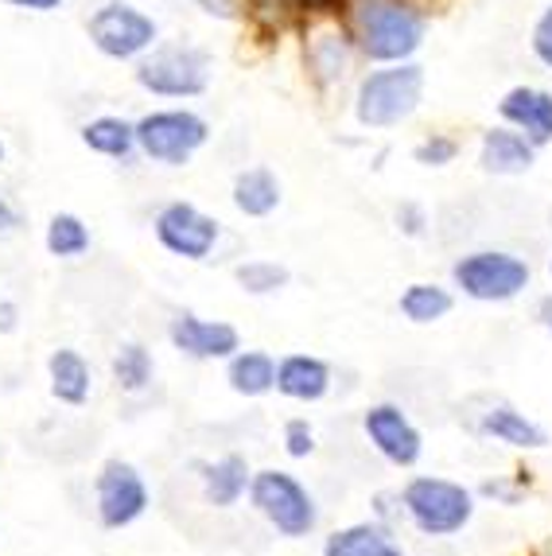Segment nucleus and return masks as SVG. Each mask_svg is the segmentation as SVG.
<instances>
[{"label": "nucleus", "instance_id": "1", "mask_svg": "<svg viewBox=\"0 0 552 556\" xmlns=\"http://www.w3.org/2000/svg\"><path fill=\"white\" fill-rule=\"evenodd\" d=\"M339 9L366 66L409 63L428 43V9L421 0H342Z\"/></svg>", "mask_w": 552, "mask_h": 556}, {"label": "nucleus", "instance_id": "2", "mask_svg": "<svg viewBox=\"0 0 552 556\" xmlns=\"http://www.w3.org/2000/svg\"><path fill=\"white\" fill-rule=\"evenodd\" d=\"M428 75L421 59L366 66L350 86V117L362 132H393L421 113Z\"/></svg>", "mask_w": 552, "mask_h": 556}, {"label": "nucleus", "instance_id": "3", "mask_svg": "<svg viewBox=\"0 0 552 556\" xmlns=\"http://www.w3.org/2000/svg\"><path fill=\"white\" fill-rule=\"evenodd\" d=\"M133 83L156 102H199L214 86V51L191 36H160V43L133 63Z\"/></svg>", "mask_w": 552, "mask_h": 556}, {"label": "nucleus", "instance_id": "4", "mask_svg": "<svg viewBox=\"0 0 552 556\" xmlns=\"http://www.w3.org/2000/svg\"><path fill=\"white\" fill-rule=\"evenodd\" d=\"M300 55H304V71L319 93L354 86V78L362 75L359 43L350 36V24H347V16H342V9L308 12Z\"/></svg>", "mask_w": 552, "mask_h": 556}, {"label": "nucleus", "instance_id": "5", "mask_svg": "<svg viewBox=\"0 0 552 556\" xmlns=\"http://www.w3.org/2000/svg\"><path fill=\"white\" fill-rule=\"evenodd\" d=\"M211 121L191 105H160L137 117L140 160L156 167H187L211 144Z\"/></svg>", "mask_w": 552, "mask_h": 556}, {"label": "nucleus", "instance_id": "6", "mask_svg": "<svg viewBox=\"0 0 552 556\" xmlns=\"http://www.w3.org/2000/svg\"><path fill=\"white\" fill-rule=\"evenodd\" d=\"M534 285V265L514 250H467L451 261V288L475 304H510Z\"/></svg>", "mask_w": 552, "mask_h": 556}, {"label": "nucleus", "instance_id": "7", "mask_svg": "<svg viewBox=\"0 0 552 556\" xmlns=\"http://www.w3.org/2000/svg\"><path fill=\"white\" fill-rule=\"evenodd\" d=\"M86 39L102 59L133 66L160 43V20L137 0H102L86 16Z\"/></svg>", "mask_w": 552, "mask_h": 556}, {"label": "nucleus", "instance_id": "8", "mask_svg": "<svg viewBox=\"0 0 552 556\" xmlns=\"http://www.w3.org/2000/svg\"><path fill=\"white\" fill-rule=\"evenodd\" d=\"M401 506L416 533L424 538H455L475 518V491L440 475H416L401 491Z\"/></svg>", "mask_w": 552, "mask_h": 556}, {"label": "nucleus", "instance_id": "9", "mask_svg": "<svg viewBox=\"0 0 552 556\" xmlns=\"http://www.w3.org/2000/svg\"><path fill=\"white\" fill-rule=\"evenodd\" d=\"M249 502H253V510L288 541L312 538L315 529H319L315 494L308 491L296 475L280 471V467H265V471L253 475V482H249Z\"/></svg>", "mask_w": 552, "mask_h": 556}, {"label": "nucleus", "instance_id": "10", "mask_svg": "<svg viewBox=\"0 0 552 556\" xmlns=\"http://www.w3.org/2000/svg\"><path fill=\"white\" fill-rule=\"evenodd\" d=\"M152 238L160 241V250L172 253L179 261L203 265L214 257L222 241V223L214 214H206L191 199H167L156 214H152Z\"/></svg>", "mask_w": 552, "mask_h": 556}, {"label": "nucleus", "instance_id": "11", "mask_svg": "<svg viewBox=\"0 0 552 556\" xmlns=\"http://www.w3.org/2000/svg\"><path fill=\"white\" fill-rule=\"evenodd\" d=\"M148 506H152V494H148V482L137 467L125 459L102 464V471L93 479V510L105 529L137 526L148 514Z\"/></svg>", "mask_w": 552, "mask_h": 556}, {"label": "nucleus", "instance_id": "12", "mask_svg": "<svg viewBox=\"0 0 552 556\" xmlns=\"http://www.w3.org/2000/svg\"><path fill=\"white\" fill-rule=\"evenodd\" d=\"M362 432H366V440L374 444V452H378L386 464L401 467V471L421 464V455H424L421 428H416L405 408L393 405V401L369 405L366 413H362Z\"/></svg>", "mask_w": 552, "mask_h": 556}, {"label": "nucleus", "instance_id": "13", "mask_svg": "<svg viewBox=\"0 0 552 556\" xmlns=\"http://www.w3.org/2000/svg\"><path fill=\"white\" fill-rule=\"evenodd\" d=\"M167 343L184 358L195 362H226L241 351V331L226 319L199 316V312H175L167 319Z\"/></svg>", "mask_w": 552, "mask_h": 556}, {"label": "nucleus", "instance_id": "14", "mask_svg": "<svg viewBox=\"0 0 552 556\" xmlns=\"http://www.w3.org/2000/svg\"><path fill=\"white\" fill-rule=\"evenodd\" d=\"M498 121L517 129L525 140H534L537 149L552 144V90L537 83H517L498 98Z\"/></svg>", "mask_w": 552, "mask_h": 556}, {"label": "nucleus", "instance_id": "15", "mask_svg": "<svg viewBox=\"0 0 552 556\" xmlns=\"http://www.w3.org/2000/svg\"><path fill=\"white\" fill-rule=\"evenodd\" d=\"M537 149L534 140H525L517 129L510 125H490V129L479 132V149H475V164H479L482 176H494V179H517V176H529L537 167Z\"/></svg>", "mask_w": 552, "mask_h": 556}, {"label": "nucleus", "instance_id": "16", "mask_svg": "<svg viewBox=\"0 0 552 556\" xmlns=\"http://www.w3.org/2000/svg\"><path fill=\"white\" fill-rule=\"evenodd\" d=\"M78 140L93 156L110 160V164H133L140 156L137 149V117L125 113H93L78 125Z\"/></svg>", "mask_w": 552, "mask_h": 556}, {"label": "nucleus", "instance_id": "17", "mask_svg": "<svg viewBox=\"0 0 552 556\" xmlns=\"http://www.w3.org/2000/svg\"><path fill=\"white\" fill-rule=\"evenodd\" d=\"M230 203L241 218H273L285 206V184L268 164H246L230 179Z\"/></svg>", "mask_w": 552, "mask_h": 556}, {"label": "nucleus", "instance_id": "18", "mask_svg": "<svg viewBox=\"0 0 552 556\" xmlns=\"http://www.w3.org/2000/svg\"><path fill=\"white\" fill-rule=\"evenodd\" d=\"M331 366L319 358V354H285L276 358V393L288 401H300V405H315L331 393L335 386Z\"/></svg>", "mask_w": 552, "mask_h": 556}, {"label": "nucleus", "instance_id": "19", "mask_svg": "<svg viewBox=\"0 0 552 556\" xmlns=\"http://www.w3.org/2000/svg\"><path fill=\"white\" fill-rule=\"evenodd\" d=\"M479 437L494 440V444L517 447V452H541L549 447V432H544L537 420H529L522 408L506 405V401H494L479 417Z\"/></svg>", "mask_w": 552, "mask_h": 556}, {"label": "nucleus", "instance_id": "20", "mask_svg": "<svg viewBox=\"0 0 552 556\" xmlns=\"http://www.w3.org/2000/svg\"><path fill=\"white\" fill-rule=\"evenodd\" d=\"M47 390L59 405H86L93 393V370L86 354L74 351V346H59V351L47 354Z\"/></svg>", "mask_w": 552, "mask_h": 556}, {"label": "nucleus", "instance_id": "21", "mask_svg": "<svg viewBox=\"0 0 552 556\" xmlns=\"http://www.w3.org/2000/svg\"><path fill=\"white\" fill-rule=\"evenodd\" d=\"M323 556H405V548L386 521L374 518L335 529L331 538L323 541Z\"/></svg>", "mask_w": 552, "mask_h": 556}, {"label": "nucleus", "instance_id": "22", "mask_svg": "<svg viewBox=\"0 0 552 556\" xmlns=\"http://www.w3.org/2000/svg\"><path fill=\"white\" fill-rule=\"evenodd\" d=\"M203 498L214 510H234L241 498H249V482H253V467L246 455H222L214 464L203 467Z\"/></svg>", "mask_w": 552, "mask_h": 556}, {"label": "nucleus", "instance_id": "23", "mask_svg": "<svg viewBox=\"0 0 552 556\" xmlns=\"http://www.w3.org/2000/svg\"><path fill=\"white\" fill-rule=\"evenodd\" d=\"M397 312L413 327H432L455 312V288L440 285V280H413V285L401 288Z\"/></svg>", "mask_w": 552, "mask_h": 556}, {"label": "nucleus", "instance_id": "24", "mask_svg": "<svg viewBox=\"0 0 552 556\" xmlns=\"http://www.w3.org/2000/svg\"><path fill=\"white\" fill-rule=\"evenodd\" d=\"M226 386L246 401L268 397V393H276V358L268 351L241 346L234 358H226Z\"/></svg>", "mask_w": 552, "mask_h": 556}, {"label": "nucleus", "instance_id": "25", "mask_svg": "<svg viewBox=\"0 0 552 556\" xmlns=\"http://www.w3.org/2000/svg\"><path fill=\"white\" fill-rule=\"evenodd\" d=\"M93 245V233L86 226L83 214L74 211H55L43 226V250L55 261H78L86 257Z\"/></svg>", "mask_w": 552, "mask_h": 556}, {"label": "nucleus", "instance_id": "26", "mask_svg": "<svg viewBox=\"0 0 552 556\" xmlns=\"http://www.w3.org/2000/svg\"><path fill=\"white\" fill-rule=\"evenodd\" d=\"M234 285L246 292V296H276L292 285V269L285 261L273 257H246L234 265Z\"/></svg>", "mask_w": 552, "mask_h": 556}, {"label": "nucleus", "instance_id": "27", "mask_svg": "<svg viewBox=\"0 0 552 556\" xmlns=\"http://www.w3.org/2000/svg\"><path fill=\"white\" fill-rule=\"evenodd\" d=\"M156 378V358L145 343H121L113 354V381L121 393H145Z\"/></svg>", "mask_w": 552, "mask_h": 556}, {"label": "nucleus", "instance_id": "28", "mask_svg": "<svg viewBox=\"0 0 552 556\" xmlns=\"http://www.w3.org/2000/svg\"><path fill=\"white\" fill-rule=\"evenodd\" d=\"M460 152H463L460 137H451V132H443V129H432L413 144V164L428 167V172H443V167H451L455 160H460Z\"/></svg>", "mask_w": 552, "mask_h": 556}, {"label": "nucleus", "instance_id": "29", "mask_svg": "<svg viewBox=\"0 0 552 556\" xmlns=\"http://www.w3.org/2000/svg\"><path fill=\"white\" fill-rule=\"evenodd\" d=\"M529 55L541 71L552 75V0H544V9L529 24Z\"/></svg>", "mask_w": 552, "mask_h": 556}, {"label": "nucleus", "instance_id": "30", "mask_svg": "<svg viewBox=\"0 0 552 556\" xmlns=\"http://www.w3.org/2000/svg\"><path fill=\"white\" fill-rule=\"evenodd\" d=\"M393 226L401 238L416 241L428 233V226H432V214H428V206L416 203V199H401V203L393 206Z\"/></svg>", "mask_w": 552, "mask_h": 556}, {"label": "nucleus", "instance_id": "31", "mask_svg": "<svg viewBox=\"0 0 552 556\" xmlns=\"http://www.w3.org/2000/svg\"><path fill=\"white\" fill-rule=\"evenodd\" d=\"M285 455L288 459H308V455H315V428L308 417H292L285 425Z\"/></svg>", "mask_w": 552, "mask_h": 556}, {"label": "nucleus", "instance_id": "32", "mask_svg": "<svg viewBox=\"0 0 552 556\" xmlns=\"http://www.w3.org/2000/svg\"><path fill=\"white\" fill-rule=\"evenodd\" d=\"M191 4L203 12V16L226 20V24H234V20H246V0H191Z\"/></svg>", "mask_w": 552, "mask_h": 556}, {"label": "nucleus", "instance_id": "33", "mask_svg": "<svg viewBox=\"0 0 552 556\" xmlns=\"http://www.w3.org/2000/svg\"><path fill=\"white\" fill-rule=\"evenodd\" d=\"M12 12H28V16H51V12L66 9V0H0Z\"/></svg>", "mask_w": 552, "mask_h": 556}, {"label": "nucleus", "instance_id": "34", "mask_svg": "<svg viewBox=\"0 0 552 556\" xmlns=\"http://www.w3.org/2000/svg\"><path fill=\"white\" fill-rule=\"evenodd\" d=\"M20 226H24V214H20V206L12 203L4 191H0V238H9V233H16Z\"/></svg>", "mask_w": 552, "mask_h": 556}, {"label": "nucleus", "instance_id": "35", "mask_svg": "<svg viewBox=\"0 0 552 556\" xmlns=\"http://www.w3.org/2000/svg\"><path fill=\"white\" fill-rule=\"evenodd\" d=\"M20 327V304L0 296V334H16Z\"/></svg>", "mask_w": 552, "mask_h": 556}, {"label": "nucleus", "instance_id": "36", "mask_svg": "<svg viewBox=\"0 0 552 556\" xmlns=\"http://www.w3.org/2000/svg\"><path fill=\"white\" fill-rule=\"evenodd\" d=\"M482 494H487V498L506 502V506H514V502L522 498V494H517L514 486H506V482H487V486H482Z\"/></svg>", "mask_w": 552, "mask_h": 556}, {"label": "nucleus", "instance_id": "37", "mask_svg": "<svg viewBox=\"0 0 552 556\" xmlns=\"http://www.w3.org/2000/svg\"><path fill=\"white\" fill-rule=\"evenodd\" d=\"M537 319H541V327L552 334V296H544L541 304H537Z\"/></svg>", "mask_w": 552, "mask_h": 556}, {"label": "nucleus", "instance_id": "38", "mask_svg": "<svg viewBox=\"0 0 552 556\" xmlns=\"http://www.w3.org/2000/svg\"><path fill=\"white\" fill-rule=\"evenodd\" d=\"M300 12H319V9H339V0H296Z\"/></svg>", "mask_w": 552, "mask_h": 556}, {"label": "nucleus", "instance_id": "39", "mask_svg": "<svg viewBox=\"0 0 552 556\" xmlns=\"http://www.w3.org/2000/svg\"><path fill=\"white\" fill-rule=\"evenodd\" d=\"M4 160H9V144H4V137H0V167H4Z\"/></svg>", "mask_w": 552, "mask_h": 556}, {"label": "nucleus", "instance_id": "40", "mask_svg": "<svg viewBox=\"0 0 552 556\" xmlns=\"http://www.w3.org/2000/svg\"><path fill=\"white\" fill-rule=\"evenodd\" d=\"M549 277H552V257H549Z\"/></svg>", "mask_w": 552, "mask_h": 556}]
</instances>
